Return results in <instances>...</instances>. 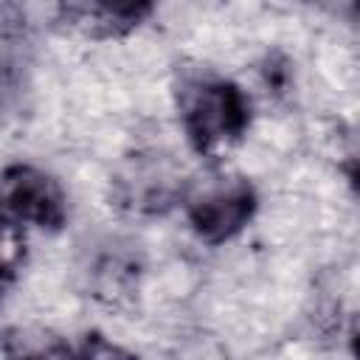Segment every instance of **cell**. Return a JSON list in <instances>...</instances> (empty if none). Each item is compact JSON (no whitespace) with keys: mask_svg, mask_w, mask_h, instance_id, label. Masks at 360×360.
I'll return each mask as SVG.
<instances>
[{"mask_svg":"<svg viewBox=\"0 0 360 360\" xmlns=\"http://www.w3.org/2000/svg\"><path fill=\"white\" fill-rule=\"evenodd\" d=\"M183 129L200 155H217L236 143L250 121L245 93L217 76H188L177 90Z\"/></svg>","mask_w":360,"mask_h":360,"instance_id":"obj_1","label":"cell"},{"mask_svg":"<svg viewBox=\"0 0 360 360\" xmlns=\"http://www.w3.org/2000/svg\"><path fill=\"white\" fill-rule=\"evenodd\" d=\"M65 194L51 174L25 163L0 172V228L17 233L25 225L56 231L65 225Z\"/></svg>","mask_w":360,"mask_h":360,"instance_id":"obj_2","label":"cell"},{"mask_svg":"<svg viewBox=\"0 0 360 360\" xmlns=\"http://www.w3.org/2000/svg\"><path fill=\"white\" fill-rule=\"evenodd\" d=\"M253 211L256 194L242 177L214 180L188 197V219L194 231L211 245L239 233L242 225H248V219L253 217Z\"/></svg>","mask_w":360,"mask_h":360,"instance_id":"obj_3","label":"cell"},{"mask_svg":"<svg viewBox=\"0 0 360 360\" xmlns=\"http://www.w3.org/2000/svg\"><path fill=\"white\" fill-rule=\"evenodd\" d=\"M59 22L84 37H121L138 28L149 14V3H62Z\"/></svg>","mask_w":360,"mask_h":360,"instance_id":"obj_4","label":"cell"},{"mask_svg":"<svg viewBox=\"0 0 360 360\" xmlns=\"http://www.w3.org/2000/svg\"><path fill=\"white\" fill-rule=\"evenodd\" d=\"M6 360H73L70 349L56 335H14L6 346Z\"/></svg>","mask_w":360,"mask_h":360,"instance_id":"obj_5","label":"cell"},{"mask_svg":"<svg viewBox=\"0 0 360 360\" xmlns=\"http://www.w3.org/2000/svg\"><path fill=\"white\" fill-rule=\"evenodd\" d=\"M79 360H138V354L127 352L124 346L107 340V338L98 335V332H90V335L84 338V343H82Z\"/></svg>","mask_w":360,"mask_h":360,"instance_id":"obj_6","label":"cell"}]
</instances>
